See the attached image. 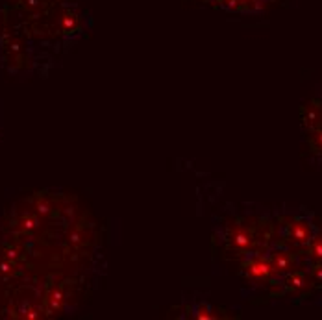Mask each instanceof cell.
I'll return each instance as SVG.
<instances>
[{
    "mask_svg": "<svg viewBox=\"0 0 322 320\" xmlns=\"http://www.w3.org/2000/svg\"><path fill=\"white\" fill-rule=\"evenodd\" d=\"M287 233H289V239H291L294 244L298 246H307L311 243V239L315 237L313 226L307 219H302V217H294L289 224H287Z\"/></svg>",
    "mask_w": 322,
    "mask_h": 320,
    "instance_id": "cell-1",
    "label": "cell"
},
{
    "mask_svg": "<svg viewBox=\"0 0 322 320\" xmlns=\"http://www.w3.org/2000/svg\"><path fill=\"white\" fill-rule=\"evenodd\" d=\"M215 2L226 9H252L263 6L268 0H215Z\"/></svg>",
    "mask_w": 322,
    "mask_h": 320,
    "instance_id": "cell-2",
    "label": "cell"
}]
</instances>
